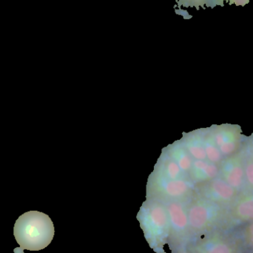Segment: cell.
Returning <instances> with one entry per match:
<instances>
[{"mask_svg":"<svg viewBox=\"0 0 253 253\" xmlns=\"http://www.w3.org/2000/svg\"><path fill=\"white\" fill-rule=\"evenodd\" d=\"M196 193L201 197L229 208L241 194L218 175L216 178L196 186Z\"/></svg>","mask_w":253,"mask_h":253,"instance_id":"52a82bcc","label":"cell"},{"mask_svg":"<svg viewBox=\"0 0 253 253\" xmlns=\"http://www.w3.org/2000/svg\"><path fill=\"white\" fill-rule=\"evenodd\" d=\"M219 176L239 193L245 190V154L243 150L224 158L219 164Z\"/></svg>","mask_w":253,"mask_h":253,"instance_id":"ba28073f","label":"cell"},{"mask_svg":"<svg viewBox=\"0 0 253 253\" xmlns=\"http://www.w3.org/2000/svg\"><path fill=\"white\" fill-rule=\"evenodd\" d=\"M186 248L191 253H245L236 232L228 229L196 238Z\"/></svg>","mask_w":253,"mask_h":253,"instance_id":"277c9868","label":"cell"},{"mask_svg":"<svg viewBox=\"0 0 253 253\" xmlns=\"http://www.w3.org/2000/svg\"><path fill=\"white\" fill-rule=\"evenodd\" d=\"M215 144L223 157L233 156L242 150L245 142L242 126L239 125H214L210 126Z\"/></svg>","mask_w":253,"mask_h":253,"instance_id":"8992f818","label":"cell"},{"mask_svg":"<svg viewBox=\"0 0 253 253\" xmlns=\"http://www.w3.org/2000/svg\"><path fill=\"white\" fill-rule=\"evenodd\" d=\"M218 1H219L220 5H221V7L224 5V1L228 2L230 5H232V4H236V6H242V7H244V6L248 4L251 0H218Z\"/></svg>","mask_w":253,"mask_h":253,"instance_id":"d6986e66","label":"cell"},{"mask_svg":"<svg viewBox=\"0 0 253 253\" xmlns=\"http://www.w3.org/2000/svg\"><path fill=\"white\" fill-rule=\"evenodd\" d=\"M253 221V192H244L228 208V230Z\"/></svg>","mask_w":253,"mask_h":253,"instance_id":"9c48e42d","label":"cell"},{"mask_svg":"<svg viewBox=\"0 0 253 253\" xmlns=\"http://www.w3.org/2000/svg\"><path fill=\"white\" fill-rule=\"evenodd\" d=\"M245 184L244 192H253V162L245 156Z\"/></svg>","mask_w":253,"mask_h":253,"instance_id":"2e32d148","label":"cell"},{"mask_svg":"<svg viewBox=\"0 0 253 253\" xmlns=\"http://www.w3.org/2000/svg\"><path fill=\"white\" fill-rule=\"evenodd\" d=\"M190 179L196 186L219 175V166L208 160H194L190 171Z\"/></svg>","mask_w":253,"mask_h":253,"instance_id":"30bf717a","label":"cell"},{"mask_svg":"<svg viewBox=\"0 0 253 253\" xmlns=\"http://www.w3.org/2000/svg\"><path fill=\"white\" fill-rule=\"evenodd\" d=\"M174 157L181 170L184 172H189L190 173L192 165H193V159L189 154L184 145L177 147Z\"/></svg>","mask_w":253,"mask_h":253,"instance_id":"5bb4252c","label":"cell"},{"mask_svg":"<svg viewBox=\"0 0 253 253\" xmlns=\"http://www.w3.org/2000/svg\"><path fill=\"white\" fill-rule=\"evenodd\" d=\"M165 172H166L168 177L165 178H169V179H178V178H183L181 176V170L179 166L175 161H169L165 165Z\"/></svg>","mask_w":253,"mask_h":253,"instance_id":"e0dca14e","label":"cell"},{"mask_svg":"<svg viewBox=\"0 0 253 253\" xmlns=\"http://www.w3.org/2000/svg\"><path fill=\"white\" fill-rule=\"evenodd\" d=\"M242 150L245 156L253 162V132L249 136H245Z\"/></svg>","mask_w":253,"mask_h":253,"instance_id":"ac0fdd59","label":"cell"},{"mask_svg":"<svg viewBox=\"0 0 253 253\" xmlns=\"http://www.w3.org/2000/svg\"><path fill=\"white\" fill-rule=\"evenodd\" d=\"M189 201L165 202L169 216V231L168 245L171 253L186 248L191 242L192 236L187 215Z\"/></svg>","mask_w":253,"mask_h":253,"instance_id":"5b68a950","label":"cell"},{"mask_svg":"<svg viewBox=\"0 0 253 253\" xmlns=\"http://www.w3.org/2000/svg\"><path fill=\"white\" fill-rule=\"evenodd\" d=\"M172 253H191L190 251H187V248H181V249L178 250V251H174Z\"/></svg>","mask_w":253,"mask_h":253,"instance_id":"ffe728a7","label":"cell"},{"mask_svg":"<svg viewBox=\"0 0 253 253\" xmlns=\"http://www.w3.org/2000/svg\"><path fill=\"white\" fill-rule=\"evenodd\" d=\"M175 1L178 7H196L197 10H199L200 7L204 9L206 7L213 8L215 6L220 5L218 0H175Z\"/></svg>","mask_w":253,"mask_h":253,"instance_id":"9a60e30c","label":"cell"},{"mask_svg":"<svg viewBox=\"0 0 253 253\" xmlns=\"http://www.w3.org/2000/svg\"><path fill=\"white\" fill-rule=\"evenodd\" d=\"M187 215L192 240L216 230L227 229L228 208L196 193L187 203Z\"/></svg>","mask_w":253,"mask_h":253,"instance_id":"3957f363","label":"cell"},{"mask_svg":"<svg viewBox=\"0 0 253 253\" xmlns=\"http://www.w3.org/2000/svg\"><path fill=\"white\" fill-rule=\"evenodd\" d=\"M13 253H24V250L21 248H16L13 250Z\"/></svg>","mask_w":253,"mask_h":253,"instance_id":"44dd1931","label":"cell"},{"mask_svg":"<svg viewBox=\"0 0 253 253\" xmlns=\"http://www.w3.org/2000/svg\"><path fill=\"white\" fill-rule=\"evenodd\" d=\"M236 232L242 244L245 253H249L253 251V221L245 225L238 227Z\"/></svg>","mask_w":253,"mask_h":253,"instance_id":"4fadbf2b","label":"cell"},{"mask_svg":"<svg viewBox=\"0 0 253 253\" xmlns=\"http://www.w3.org/2000/svg\"><path fill=\"white\" fill-rule=\"evenodd\" d=\"M183 145L194 160H208L204 145L202 129L187 134Z\"/></svg>","mask_w":253,"mask_h":253,"instance_id":"8fae6325","label":"cell"},{"mask_svg":"<svg viewBox=\"0 0 253 253\" xmlns=\"http://www.w3.org/2000/svg\"><path fill=\"white\" fill-rule=\"evenodd\" d=\"M144 239L156 253H167L165 245L169 238V223L166 204L162 201L147 198L136 216Z\"/></svg>","mask_w":253,"mask_h":253,"instance_id":"7a4b0ae2","label":"cell"},{"mask_svg":"<svg viewBox=\"0 0 253 253\" xmlns=\"http://www.w3.org/2000/svg\"><path fill=\"white\" fill-rule=\"evenodd\" d=\"M202 132H203L204 145L206 152L207 159L212 163L219 165L224 157L220 152L218 146L215 144L211 128H203Z\"/></svg>","mask_w":253,"mask_h":253,"instance_id":"7c38bea8","label":"cell"},{"mask_svg":"<svg viewBox=\"0 0 253 253\" xmlns=\"http://www.w3.org/2000/svg\"><path fill=\"white\" fill-rule=\"evenodd\" d=\"M253 253V252H251V253Z\"/></svg>","mask_w":253,"mask_h":253,"instance_id":"7402d4cb","label":"cell"},{"mask_svg":"<svg viewBox=\"0 0 253 253\" xmlns=\"http://www.w3.org/2000/svg\"><path fill=\"white\" fill-rule=\"evenodd\" d=\"M54 234L53 221L47 214L40 211H28L22 214L13 227L15 239L24 251L44 250L51 243Z\"/></svg>","mask_w":253,"mask_h":253,"instance_id":"6da1fadb","label":"cell"}]
</instances>
